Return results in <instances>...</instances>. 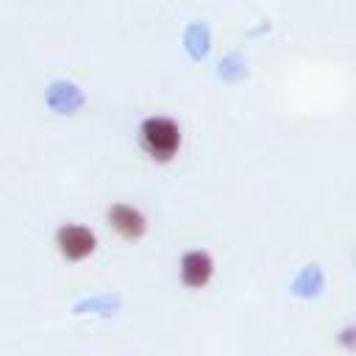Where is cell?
Instances as JSON below:
<instances>
[{
  "label": "cell",
  "instance_id": "cell-4",
  "mask_svg": "<svg viewBox=\"0 0 356 356\" xmlns=\"http://www.w3.org/2000/svg\"><path fill=\"white\" fill-rule=\"evenodd\" d=\"M214 275V259L206 250H189L181 256V284L186 289H203Z\"/></svg>",
  "mask_w": 356,
  "mask_h": 356
},
{
  "label": "cell",
  "instance_id": "cell-2",
  "mask_svg": "<svg viewBox=\"0 0 356 356\" xmlns=\"http://www.w3.org/2000/svg\"><path fill=\"white\" fill-rule=\"evenodd\" d=\"M56 248L67 261H83L95 253L97 248V236L92 228L78 225V222H67L56 231Z\"/></svg>",
  "mask_w": 356,
  "mask_h": 356
},
{
  "label": "cell",
  "instance_id": "cell-3",
  "mask_svg": "<svg viewBox=\"0 0 356 356\" xmlns=\"http://www.w3.org/2000/svg\"><path fill=\"white\" fill-rule=\"evenodd\" d=\"M106 220H108V225H111L122 239H128V242L142 239L145 231H147V217H145L136 206H131V203H111L108 211H106Z\"/></svg>",
  "mask_w": 356,
  "mask_h": 356
},
{
  "label": "cell",
  "instance_id": "cell-1",
  "mask_svg": "<svg viewBox=\"0 0 356 356\" xmlns=\"http://www.w3.org/2000/svg\"><path fill=\"white\" fill-rule=\"evenodd\" d=\"M181 139H184L181 136V125L172 117H147L139 125L142 150L159 164H167V161H172L178 156Z\"/></svg>",
  "mask_w": 356,
  "mask_h": 356
}]
</instances>
